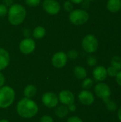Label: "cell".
I'll use <instances>...</instances> for the list:
<instances>
[{"mask_svg":"<svg viewBox=\"0 0 121 122\" xmlns=\"http://www.w3.org/2000/svg\"><path fill=\"white\" fill-rule=\"evenodd\" d=\"M78 99L80 103L84 106H91L95 102V96L90 90L83 89L78 94Z\"/></svg>","mask_w":121,"mask_h":122,"instance_id":"cell-12","label":"cell"},{"mask_svg":"<svg viewBox=\"0 0 121 122\" xmlns=\"http://www.w3.org/2000/svg\"><path fill=\"white\" fill-rule=\"evenodd\" d=\"M4 4H5L6 6H11V5H12L13 4V0H4Z\"/></svg>","mask_w":121,"mask_h":122,"instance_id":"cell-34","label":"cell"},{"mask_svg":"<svg viewBox=\"0 0 121 122\" xmlns=\"http://www.w3.org/2000/svg\"><path fill=\"white\" fill-rule=\"evenodd\" d=\"M58 101L61 104L68 106L69 104L75 103V95L74 94L68 89H63L61 90L58 94Z\"/></svg>","mask_w":121,"mask_h":122,"instance_id":"cell-11","label":"cell"},{"mask_svg":"<svg viewBox=\"0 0 121 122\" xmlns=\"http://www.w3.org/2000/svg\"><path fill=\"white\" fill-rule=\"evenodd\" d=\"M0 122H9V121L5 119H0Z\"/></svg>","mask_w":121,"mask_h":122,"instance_id":"cell-37","label":"cell"},{"mask_svg":"<svg viewBox=\"0 0 121 122\" xmlns=\"http://www.w3.org/2000/svg\"><path fill=\"white\" fill-rule=\"evenodd\" d=\"M106 109L111 112H116L118 109V105L116 104V102L115 101H113V99L110 98H108V99H106L104 100H103Z\"/></svg>","mask_w":121,"mask_h":122,"instance_id":"cell-20","label":"cell"},{"mask_svg":"<svg viewBox=\"0 0 121 122\" xmlns=\"http://www.w3.org/2000/svg\"><path fill=\"white\" fill-rule=\"evenodd\" d=\"M69 110L68 109V107L63 104L58 105L55 108V115L58 119H64L68 117L69 114Z\"/></svg>","mask_w":121,"mask_h":122,"instance_id":"cell-16","label":"cell"},{"mask_svg":"<svg viewBox=\"0 0 121 122\" xmlns=\"http://www.w3.org/2000/svg\"><path fill=\"white\" fill-rule=\"evenodd\" d=\"M69 21L70 22L76 26H81L85 24L89 19V14L88 13L81 9L72 10L69 13Z\"/></svg>","mask_w":121,"mask_h":122,"instance_id":"cell-4","label":"cell"},{"mask_svg":"<svg viewBox=\"0 0 121 122\" xmlns=\"http://www.w3.org/2000/svg\"><path fill=\"white\" fill-rule=\"evenodd\" d=\"M8 20L13 26H18L23 23L26 16V11L20 4H13L8 9Z\"/></svg>","mask_w":121,"mask_h":122,"instance_id":"cell-2","label":"cell"},{"mask_svg":"<svg viewBox=\"0 0 121 122\" xmlns=\"http://www.w3.org/2000/svg\"><path fill=\"white\" fill-rule=\"evenodd\" d=\"M107 74H108V76H110V77H116L118 72V70H117L116 68H114L113 66H108L107 69Z\"/></svg>","mask_w":121,"mask_h":122,"instance_id":"cell-23","label":"cell"},{"mask_svg":"<svg viewBox=\"0 0 121 122\" xmlns=\"http://www.w3.org/2000/svg\"><path fill=\"white\" fill-rule=\"evenodd\" d=\"M68 59H70L71 60H75L78 57V52L76 49H71L70 50L67 54Z\"/></svg>","mask_w":121,"mask_h":122,"instance_id":"cell-24","label":"cell"},{"mask_svg":"<svg viewBox=\"0 0 121 122\" xmlns=\"http://www.w3.org/2000/svg\"><path fill=\"white\" fill-rule=\"evenodd\" d=\"M66 53L63 51H58L55 53L51 58V64L56 69H61L66 66L68 61Z\"/></svg>","mask_w":121,"mask_h":122,"instance_id":"cell-10","label":"cell"},{"mask_svg":"<svg viewBox=\"0 0 121 122\" xmlns=\"http://www.w3.org/2000/svg\"><path fill=\"white\" fill-rule=\"evenodd\" d=\"M111 66H113L118 71L121 70V57L114 56L111 60Z\"/></svg>","mask_w":121,"mask_h":122,"instance_id":"cell-22","label":"cell"},{"mask_svg":"<svg viewBox=\"0 0 121 122\" xmlns=\"http://www.w3.org/2000/svg\"><path fill=\"white\" fill-rule=\"evenodd\" d=\"M107 9L111 13H117L121 10V0H108Z\"/></svg>","mask_w":121,"mask_h":122,"instance_id":"cell-15","label":"cell"},{"mask_svg":"<svg viewBox=\"0 0 121 122\" xmlns=\"http://www.w3.org/2000/svg\"><path fill=\"white\" fill-rule=\"evenodd\" d=\"M69 1H71L73 4H79L83 1V0H69Z\"/></svg>","mask_w":121,"mask_h":122,"instance_id":"cell-36","label":"cell"},{"mask_svg":"<svg viewBox=\"0 0 121 122\" xmlns=\"http://www.w3.org/2000/svg\"><path fill=\"white\" fill-rule=\"evenodd\" d=\"M67 107H68V109L70 112H75L76 111V109H77V107H76V105L75 104V103L69 104Z\"/></svg>","mask_w":121,"mask_h":122,"instance_id":"cell-31","label":"cell"},{"mask_svg":"<svg viewBox=\"0 0 121 122\" xmlns=\"http://www.w3.org/2000/svg\"><path fill=\"white\" fill-rule=\"evenodd\" d=\"M6 79H5V76L0 71V88L2 87L3 86H4Z\"/></svg>","mask_w":121,"mask_h":122,"instance_id":"cell-33","label":"cell"},{"mask_svg":"<svg viewBox=\"0 0 121 122\" xmlns=\"http://www.w3.org/2000/svg\"><path fill=\"white\" fill-rule=\"evenodd\" d=\"M42 6L44 10L50 15H56L61 10V5L56 0H44Z\"/></svg>","mask_w":121,"mask_h":122,"instance_id":"cell-9","label":"cell"},{"mask_svg":"<svg viewBox=\"0 0 121 122\" xmlns=\"http://www.w3.org/2000/svg\"><path fill=\"white\" fill-rule=\"evenodd\" d=\"M117 116H118V120L121 122V106L119 107V109H118V110Z\"/></svg>","mask_w":121,"mask_h":122,"instance_id":"cell-35","label":"cell"},{"mask_svg":"<svg viewBox=\"0 0 121 122\" xmlns=\"http://www.w3.org/2000/svg\"><path fill=\"white\" fill-rule=\"evenodd\" d=\"M73 72L77 79L83 80L87 77V71L82 66H76L73 68Z\"/></svg>","mask_w":121,"mask_h":122,"instance_id":"cell-18","label":"cell"},{"mask_svg":"<svg viewBox=\"0 0 121 122\" xmlns=\"http://www.w3.org/2000/svg\"><path fill=\"white\" fill-rule=\"evenodd\" d=\"M39 122H54L53 119L49 115H44L41 119Z\"/></svg>","mask_w":121,"mask_h":122,"instance_id":"cell-30","label":"cell"},{"mask_svg":"<svg viewBox=\"0 0 121 122\" xmlns=\"http://www.w3.org/2000/svg\"><path fill=\"white\" fill-rule=\"evenodd\" d=\"M8 13V8L4 4H0V19L5 17Z\"/></svg>","mask_w":121,"mask_h":122,"instance_id":"cell-26","label":"cell"},{"mask_svg":"<svg viewBox=\"0 0 121 122\" xmlns=\"http://www.w3.org/2000/svg\"><path fill=\"white\" fill-rule=\"evenodd\" d=\"M16 93L14 89L8 85H4L0 88V108L7 109L14 102Z\"/></svg>","mask_w":121,"mask_h":122,"instance_id":"cell-3","label":"cell"},{"mask_svg":"<svg viewBox=\"0 0 121 122\" xmlns=\"http://www.w3.org/2000/svg\"><path fill=\"white\" fill-rule=\"evenodd\" d=\"M36 93H37V89L36 86L34 84H29L26 86L23 91L24 97L29 98V99L34 98L36 95Z\"/></svg>","mask_w":121,"mask_h":122,"instance_id":"cell-17","label":"cell"},{"mask_svg":"<svg viewBox=\"0 0 121 122\" xmlns=\"http://www.w3.org/2000/svg\"><path fill=\"white\" fill-rule=\"evenodd\" d=\"M41 102L48 109L56 108L59 102L58 95L52 92H45L41 97Z\"/></svg>","mask_w":121,"mask_h":122,"instance_id":"cell-7","label":"cell"},{"mask_svg":"<svg viewBox=\"0 0 121 122\" xmlns=\"http://www.w3.org/2000/svg\"><path fill=\"white\" fill-rule=\"evenodd\" d=\"M63 8L65 9L66 11L67 12H71L72 10H73V3L69 1V0H67L64 3H63Z\"/></svg>","mask_w":121,"mask_h":122,"instance_id":"cell-27","label":"cell"},{"mask_svg":"<svg viewBox=\"0 0 121 122\" xmlns=\"http://www.w3.org/2000/svg\"><path fill=\"white\" fill-rule=\"evenodd\" d=\"M25 3L31 7H35L39 5L41 0H25Z\"/></svg>","mask_w":121,"mask_h":122,"instance_id":"cell-28","label":"cell"},{"mask_svg":"<svg viewBox=\"0 0 121 122\" xmlns=\"http://www.w3.org/2000/svg\"><path fill=\"white\" fill-rule=\"evenodd\" d=\"M115 78H116L117 84L120 86H121V70L118 71V74H117V75H116V76Z\"/></svg>","mask_w":121,"mask_h":122,"instance_id":"cell-32","label":"cell"},{"mask_svg":"<svg viewBox=\"0 0 121 122\" xmlns=\"http://www.w3.org/2000/svg\"><path fill=\"white\" fill-rule=\"evenodd\" d=\"M66 122H83V121L78 116H71L67 119Z\"/></svg>","mask_w":121,"mask_h":122,"instance_id":"cell-29","label":"cell"},{"mask_svg":"<svg viewBox=\"0 0 121 122\" xmlns=\"http://www.w3.org/2000/svg\"><path fill=\"white\" fill-rule=\"evenodd\" d=\"M16 112L18 115L23 119H32L38 114L39 106L32 99L24 97L17 103Z\"/></svg>","mask_w":121,"mask_h":122,"instance_id":"cell-1","label":"cell"},{"mask_svg":"<svg viewBox=\"0 0 121 122\" xmlns=\"http://www.w3.org/2000/svg\"><path fill=\"white\" fill-rule=\"evenodd\" d=\"M88 1H95V0H88Z\"/></svg>","mask_w":121,"mask_h":122,"instance_id":"cell-38","label":"cell"},{"mask_svg":"<svg viewBox=\"0 0 121 122\" xmlns=\"http://www.w3.org/2000/svg\"><path fill=\"white\" fill-rule=\"evenodd\" d=\"M86 63L89 66H94L97 64V59L94 56H88L86 59Z\"/></svg>","mask_w":121,"mask_h":122,"instance_id":"cell-25","label":"cell"},{"mask_svg":"<svg viewBox=\"0 0 121 122\" xmlns=\"http://www.w3.org/2000/svg\"><path fill=\"white\" fill-rule=\"evenodd\" d=\"M93 79L98 82H102L108 77L106 68L103 66H96L93 70Z\"/></svg>","mask_w":121,"mask_h":122,"instance_id":"cell-13","label":"cell"},{"mask_svg":"<svg viewBox=\"0 0 121 122\" xmlns=\"http://www.w3.org/2000/svg\"><path fill=\"white\" fill-rule=\"evenodd\" d=\"M93 80L91 78H85L84 79L82 80V83H81V86L83 89H86V90H90V89H91L93 86Z\"/></svg>","mask_w":121,"mask_h":122,"instance_id":"cell-21","label":"cell"},{"mask_svg":"<svg viewBox=\"0 0 121 122\" xmlns=\"http://www.w3.org/2000/svg\"><path fill=\"white\" fill-rule=\"evenodd\" d=\"M46 33V31L45 28L43 26H39L34 29V30L32 31V36L34 39H41L45 36Z\"/></svg>","mask_w":121,"mask_h":122,"instance_id":"cell-19","label":"cell"},{"mask_svg":"<svg viewBox=\"0 0 121 122\" xmlns=\"http://www.w3.org/2000/svg\"><path fill=\"white\" fill-rule=\"evenodd\" d=\"M111 87L104 82H98L94 86V94L95 95L104 100L106 99L110 98L111 96Z\"/></svg>","mask_w":121,"mask_h":122,"instance_id":"cell-6","label":"cell"},{"mask_svg":"<svg viewBox=\"0 0 121 122\" xmlns=\"http://www.w3.org/2000/svg\"><path fill=\"white\" fill-rule=\"evenodd\" d=\"M81 46L86 52L88 54H93L96 52L98 48V39L93 34H87L83 39L81 41Z\"/></svg>","mask_w":121,"mask_h":122,"instance_id":"cell-5","label":"cell"},{"mask_svg":"<svg viewBox=\"0 0 121 122\" xmlns=\"http://www.w3.org/2000/svg\"><path fill=\"white\" fill-rule=\"evenodd\" d=\"M19 48L21 53L25 55L31 54L36 49V42L33 39L27 37L21 41Z\"/></svg>","mask_w":121,"mask_h":122,"instance_id":"cell-8","label":"cell"},{"mask_svg":"<svg viewBox=\"0 0 121 122\" xmlns=\"http://www.w3.org/2000/svg\"><path fill=\"white\" fill-rule=\"evenodd\" d=\"M10 56L9 52L0 47V71L5 69L9 64Z\"/></svg>","mask_w":121,"mask_h":122,"instance_id":"cell-14","label":"cell"}]
</instances>
